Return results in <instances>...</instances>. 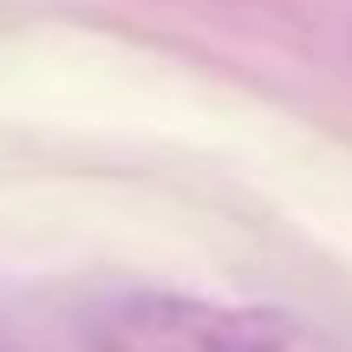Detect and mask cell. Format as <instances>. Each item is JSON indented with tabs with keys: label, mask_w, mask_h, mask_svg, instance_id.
I'll use <instances>...</instances> for the list:
<instances>
[{
	"label": "cell",
	"mask_w": 352,
	"mask_h": 352,
	"mask_svg": "<svg viewBox=\"0 0 352 352\" xmlns=\"http://www.w3.org/2000/svg\"><path fill=\"white\" fill-rule=\"evenodd\" d=\"M91 352H327L300 314L222 307L196 294H111L85 320Z\"/></svg>",
	"instance_id": "6da1fadb"
},
{
	"label": "cell",
	"mask_w": 352,
	"mask_h": 352,
	"mask_svg": "<svg viewBox=\"0 0 352 352\" xmlns=\"http://www.w3.org/2000/svg\"><path fill=\"white\" fill-rule=\"evenodd\" d=\"M0 352H13V327H7V307H0Z\"/></svg>",
	"instance_id": "7a4b0ae2"
}]
</instances>
